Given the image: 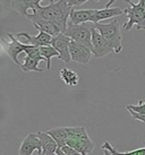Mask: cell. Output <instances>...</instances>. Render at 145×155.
Listing matches in <instances>:
<instances>
[{
    "mask_svg": "<svg viewBox=\"0 0 145 155\" xmlns=\"http://www.w3.org/2000/svg\"><path fill=\"white\" fill-rule=\"evenodd\" d=\"M49 2L50 4L47 6L40 5L36 12L42 18L56 24L60 32L64 34L68 26L69 15L72 10V6L69 5L68 0H50Z\"/></svg>",
    "mask_w": 145,
    "mask_h": 155,
    "instance_id": "obj_1",
    "label": "cell"
},
{
    "mask_svg": "<svg viewBox=\"0 0 145 155\" xmlns=\"http://www.w3.org/2000/svg\"><path fill=\"white\" fill-rule=\"evenodd\" d=\"M67 145L83 155L92 153L94 144L84 127H67Z\"/></svg>",
    "mask_w": 145,
    "mask_h": 155,
    "instance_id": "obj_2",
    "label": "cell"
},
{
    "mask_svg": "<svg viewBox=\"0 0 145 155\" xmlns=\"http://www.w3.org/2000/svg\"><path fill=\"white\" fill-rule=\"evenodd\" d=\"M94 26L109 43V45L113 49V51L116 53H120L123 50V44H121V32L119 28V22L117 19H113L109 24L99 23V24H94Z\"/></svg>",
    "mask_w": 145,
    "mask_h": 155,
    "instance_id": "obj_3",
    "label": "cell"
},
{
    "mask_svg": "<svg viewBox=\"0 0 145 155\" xmlns=\"http://www.w3.org/2000/svg\"><path fill=\"white\" fill-rule=\"evenodd\" d=\"M126 4L128 6L125 8L124 14H126L128 21L123 25V28L130 31L133 26H136L137 30H145V8L141 0L137 4H134L132 0H128Z\"/></svg>",
    "mask_w": 145,
    "mask_h": 155,
    "instance_id": "obj_4",
    "label": "cell"
},
{
    "mask_svg": "<svg viewBox=\"0 0 145 155\" xmlns=\"http://www.w3.org/2000/svg\"><path fill=\"white\" fill-rule=\"evenodd\" d=\"M94 28L93 23H85L81 25H72L68 23L67 30L64 34L72 41L89 47L92 50V32Z\"/></svg>",
    "mask_w": 145,
    "mask_h": 155,
    "instance_id": "obj_5",
    "label": "cell"
},
{
    "mask_svg": "<svg viewBox=\"0 0 145 155\" xmlns=\"http://www.w3.org/2000/svg\"><path fill=\"white\" fill-rule=\"evenodd\" d=\"M112 52H115L113 49L109 45V43L104 40L102 35L99 33V31L94 26L93 32H92V53H93V57L96 59H100V58H103L106 56H109Z\"/></svg>",
    "mask_w": 145,
    "mask_h": 155,
    "instance_id": "obj_6",
    "label": "cell"
},
{
    "mask_svg": "<svg viewBox=\"0 0 145 155\" xmlns=\"http://www.w3.org/2000/svg\"><path fill=\"white\" fill-rule=\"evenodd\" d=\"M69 51H70L72 60L81 65H87L90 62L91 58L93 57L92 50L90 48L81 43H77L75 41H72L69 44Z\"/></svg>",
    "mask_w": 145,
    "mask_h": 155,
    "instance_id": "obj_7",
    "label": "cell"
},
{
    "mask_svg": "<svg viewBox=\"0 0 145 155\" xmlns=\"http://www.w3.org/2000/svg\"><path fill=\"white\" fill-rule=\"evenodd\" d=\"M34 151L42 155V144L36 134H29L18 147V155H32Z\"/></svg>",
    "mask_w": 145,
    "mask_h": 155,
    "instance_id": "obj_8",
    "label": "cell"
},
{
    "mask_svg": "<svg viewBox=\"0 0 145 155\" xmlns=\"http://www.w3.org/2000/svg\"><path fill=\"white\" fill-rule=\"evenodd\" d=\"M72 42V40L67 38L65 34H59L55 36L52 39V47L59 53V59L64 61L66 64H69L72 61V57H70V51H69V44Z\"/></svg>",
    "mask_w": 145,
    "mask_h": 155,
    "instance_id": "obj_9",
    "label": "cell"
},
{
    "mask_svg": "<svg viewBox=\"0 0 145 155\" xmlns=\"http://www.w3.org/2000/svg\"><path fill=\"white\" fill-rule=\"evenodd\" d=\"M7 36L10 39V42H8L7 45L4 48L5 51H6V53L9 56V58H10L16 65L22 67L23 64H21L19 60H18V54L22 53V52H25L26 48H27V44L23 43L21 41H18L17 38H16L15 35L10 34V33H7Z\"/></svg>",
    "mask_w": 145,
    "mask_h": 155,
    "instance_id": "obj_10",
    "label": "cell"
},
{
    "mask_svg": "<svg viewBox=\"0 0 145 155\" xmlns=\"http://www.w3.org/2000/svg\"><path fill=\"white\" fill-rule=\"evenodd\" d=\"M17 39L19 38H24L25 39V44L29 45H34V47L41 48V47H48V45H51L52 44V38L51 35L44 33L43 31H39V34L36 36L30 35L25 33V32H21L15 35Z\"/></svg>",
    "mask_w": 145,
    "mask_h": 155,
    "instance_id": "obj_11",
    "label": "cell"
},
{
    "mask_svg": "<svg viewBox=\"0 0 145 155\" xmlns=\"http://www.w3.org/2000/svg\"><path fill=\"white\" fill-rule=\"evenodd\" d=\"M113 2H115V0H110V1L106 5L104 8L98 9V12H96V14L93 16L91 23H93V24H99L101 21L109 19V18H113V17H116V16L123 15V14H124V10H121V9L118 8V7H115V8H111L110 7Z\"/></svg>",
    "mask_w": 145,
    "mask_h": 155,
    "instance_id": "obj_12",
    "label": "cell"
},
{
    "mask_svg": "<svg viewBox=\"0 0 145 155\" xmlns=\"http://www.w3.org/2000/svg\"><path fill=\"white\" fill-rule=\"evenodd\" d=\"M96 12H98V9H79V10L72 9L69 15L68 23L72 25H81V24H85V23H91Z\"/></svg>",
    "mask_w": 145,
    "mask_h": 155,
    "instance_id": "obj_13",
    "label": "cell"
},
{
    "mask_svg": "<svg viewBox=\"0 0 145 155\" xmlns=\"http://www.w3.org/2000/svg\"><path fill=\"white\" fill-rule=\"evenodd\" d=\"M41 5V0H14L10 1V7L16 10L19 15L25 17L32 9L38 8Z\"/></svg>",
    "mask_w": 145,
    "mask_h": 155,
    "instance_id": "obj_14",
    "label": "cell"
},
{
    "mask_svg": "<svg viewBox=\"0 0 145 155\" xmlns=\"http://www.w3.org/2000/svg\"><path fill=\"white\" fill-rule=\"evenodd\" d=\"M42 144V155H56L58 151V144L53 138L47 133H36Z\"/></svg>",
    "mask_w": 145,
    "mask_h": 155,
    "instance_id": "obj_15",
    "label": "cell"
},
{
    "mask_svg": "<svg viewBox=\"0 0 145 155\" xmlns=\"http://www.w3.org/2000/svg\"><path fill=\"white\" fill-rule=\"evenodd\" d=\"M48 135H50L56 143L58 144V147L61 148L65 145H67V127H58V128H52L47 131Z\"/></svg>",
    "mask_w": 145,
    "mask_h": 155,
    "instance_id": "obj_16",
    "label": "cell"
},
{
    "mask_svg": "<svg viewBox=\"0 0 145 155\" xmlns=\"http://www.w3.org/2000/svg\"><path fill=\"white\" fill-rule=\"evenodd\" d=\"M60 78L68 86H77L79 82V77L76 71L68 68H62L60 70Z\"/></svg>",
    "mask_w": 145,
    "mask_h": 155,
    "instance_id": "obj_17",
    "label": "cell"
},
{
    "mask_svg": "<svg viewBox=\"0 0 145 155\" xmlns=\"http://www.w3.org/2000/svg\"><path fill=\"white\" fill-rule=\"evenodd\" d=\"M40 61L39 59H34V58H31V57L26 56L24 59V62L22 65V70L24 73H30V71H36V73H43V69H41L39 67Z\"/></svg>",
    "mask_w": 145,
    "mask_h": 155,
    "instance_id": "obj_18",
    "label": "cell"
},
{
    "mask_svg": "<svg viewBox=\"0 0 145 155\" xmlns=\"http://www.w3.org/2000/svg\"><path fill=\"white\" fill-rule=\"evenodd\" d=\"M101 150H107V151L110 152L112 155H145V147L137 148V150L130 151V152H128V153H120V152H118V150L115 148L109 142L103 143V145L101 146Z\"/></svg>",
    "mask_w": 145,
    "mask_h": 155,
    "instance_id": "obj_19",
    "label": "cell"
},
{
    "mask_svg": "<svg viewBox=\"0 0 145 155\" xmlns=\"http://www.w3.org/2000/svg\"><path fill=\"white\" fill-rule=\"evenodd\" d=\"M40 52H41V56L47 61V69L49 70V69L51 68V59L53 57H58L59 58V53L52 45L41 47L40 48Z\"/></svg>",
    "mask_w": 145,
    "mask_h": 155,
    "instance_id": "obj_20",
    "label": "cell"
},
{
    "mask_svg": "<svg viewBox=\"0 0 145 155\" xmlns=\"http://www.w3.org/2000/svg\"><path fill=\"white\" fill-rule=\"evenodd\" d=\"M126 109L132 110V111L136 112V113L145 114V101H140V104H138V105H133V104H129V105L126 107Z\"/></svg>",
    "mask_w": 145,
    "mask_h": 155,
    "instance_id": "obj_21",
    "label": "cell"
},
{
    "mask_svg": "<svg viewBox=\"0 0 145 155\" xmlns=\"http://www.w3.org/2000/svg\"><path fill=\"white\" fill-rule=\"evenodd\" d=\"M61 151L64 152L66 155H83L79 152H77L76 150H74L72 147L68 146V145H65L64 147H61Z\"/></svg>",
    "mask_w": 145,
    "mask_h": 155,
    "instance_id": "obj_22",
    "label": "cell"
},
{
    "mask_svg": "<svg viewBox=\"0 0 145 155\" xmlns=\"http://www.w3.org/2000/svg\"><path fill=\"white\" fill-rule=\"evenodd\" d=\"M128 111H129V113H130V116H132V118L134 120H138V121H142V122H145V114L136 113V112L132 111V110H128Z\"/></svg>",
    "mask_w": 145,
    "mask_h": 155,
    "instance_id": "obj_23",
    "label": "cell"
},
{
    "mask_svg": "<svg viewBox=\"0 0 145 155\" xmlns=\"http://www.w3.org/2000/svg\"><path fill=\"white\" fill-rule=\"evenodd\" d=\"M56 155H66V154L61 151V148H58V151H57V154H56Z\"/></svg>",
    "mask_w": 145,
    "mask_h": 155,
    "instance_id": "obj_24",
    "label": "cell"
},
{
    "mask_svg": "<svg viewBox=\"0 0 145 155\" xmlns=\"http://www.w3.org/2000/svg\"><path fill=\"white\" fill-rule=\"evenodd\" d=\"M102 151H103V153H104V155H112V154L110 153V152L107 151V150H102Z\"/></svg>",
    "mask_w": 145,
    "mask_h": 155,
    "instance_id": "obj_25",
    "label": "cell"
},
{
    "mask_svg": "<svg viewBox=\"0 0 145 155\" xmlns=\"http://www.w3.org/2000/svg\"><path fill=\"white\" fill-rule=\"evenodd\" d=\"M141 2H142V5H143V7L145 8V0H141Z\"/></svg>",
    "mask_w": 145,
    "mask_h": 155,
    "instance_id": "obj_26",
    "label": "cell"
}]
</instances>
